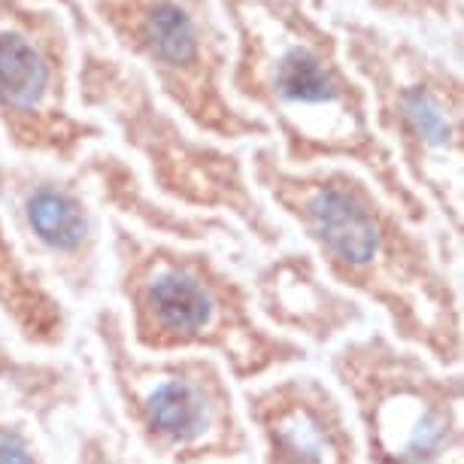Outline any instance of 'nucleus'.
Returning a JSON list of instances; mask_svg holds the SVG:
<instances>
[{
  "label": "nucleus",
  "mask_w": 464,
  "mask_h": 464,
  "mask_svg": "<svg viewBox=\"0 0 464 464\" xmlns=\"http://www.w3.org/2000/svg\"><path fill=\"white\" fill-rule=\"evenodd\" d=\"M274 450L279 464H340L343 452L319 410L306 404L283 407L274 419Z\"/></svg>",
  "instance_id": "obj_9"
},
{
  "label": "nucleus",
  "mask_w": 464,
  "mask_h": 464,
  "mask_svg": "<svg viewBox=\"0 0 464 464\" xmlns=\"http://www.w3.org/2000/svg\"><path fill=\"white\" fill-rule=\"evenodd\" d=\"M107 34L152 70L161 92L218 137L265 134L225 94L231 34L216 0H85Z\"/></svg>",
  "instance_id": "obj_2"
},
{
  "label": "nucleus",
  "mask_w": 464,
  "mask_h": 464,
  "mask_svg": "<svg viewBox=\"0 0 464 464\" xmlns=\"http://www.w3.org/2000/svg\"><path fill=\"white\" fill-rule=\"evenodd\" d=\"M258 177L340 274H376L404 240L398 218L349 170L288 173L265 152L258 159Z\"/></svg>",
  "instance_id": "obj_5"
},
{
  "label": "nucleus",
  "mask_w": 464,
  "mask_h": 464,
  "mask_svg": "<svg viewBox=\"0 0 464 464\" xmlns=\"http://www.w3.org/2000/svg\"><path fill=\"white\" fill-rule=\"evenodd\" d=\"M222 304L195 267L164 258L146 270L140 288V313L164 340H198L218 322Z\"/></svg>",
  "instance_id": "obj_7"
},
{
  "label": "nucleus",
  "mask_w": 464,
  "mask_h": 464,
  "mask_svg": "<svg viewBox=\"0 0 464 464\" xmlns=\"http://www.w3.org/2000/svg\"><path fill=\"white\" fill-rule=\"evenodd\" d=\"M0 464H37L22 437L0 434Z\"/></svg>",
  "instance_id": "obj_12"
},
{
  "label": "nucleus",
  "mask_w": 464,
  "mask_h": 464,
  "mask_svg": "<svg viewBox=\"0 0 464 464\" xmlns=\"http://www.w3.org/2000/svg\"><path fill=\"white\" fill-rule=\"evenodd\" d=\"M67 49L52 10L0 0V121L22 146L64 152L89 130L64 110Z\"/></svg>",
  "instance_id": "obj_4"
},
{
  "label": "nucleus",
  "mask_w": 464,
  "mask_h": 464,
  "mask_svg": "<svg viewBox=\"0 0 464 464\" xmlns=\"http://www.w3.org/2000/svg\"><path fill=\"white\" fill-rule=\"evenodd\" d=\"M371 6L398 19H446L452 13V0H371Z\"/></svg>",
  "instance_id": "obj_11"
},
{
  "label": "nucleus",
  "mask_w": 464,
  "mask_h": 464,
  "mask_svg": "<svg viewBox=\"0 0 464 464\" xmlns=\"http://www.w3.org/2000/svg\"><path fill=\"white\" fill-rule=\"evenodd\" d=\"M24 216H28V225L37 234V240L58 252L80 249L82 240L89 237L85 207L58 186L34 188L24 200Z\"/></svg>",
  "instance_id": "obj_10"
},
{
  "label": "nucleus",
  "mask_w": 464,
  "mask_h": 464,
  "mask_svg": "<svg viewBox=\"0 0 464 464\" xmlns=\"http://www.w3.org/2000/svg\"><path fill=\"white\" fill-rule=\"evenodd\" d=\"M140 410L159 440L177 450H198L216 431L218 404L200 376L161 371L140 385Z\"/></svg>",
  "instance_id": "obj_8"
},
{
  "label": "nucleus",
  "mask_w": 464,
  "mask_h": 464,
  "mask_svg": "<svg viewBox=\"0 0 464 464\" xmlns=\"http://www.w3.org/2000/svg\"><path fill=\"white\" fill-rule=\"evenodd\" d=\"M237 43L231 85L285 134L292 161L353 159L410 200L367 116V94L340 55V37L306 0H218Z\"/></svg>",
  "instance_id": "obj_1"
},
{
  "label": "nucleus",
  "mask_w": 464,
  "mask_h": 464,
  "mask_svg": "<svg viewBox=\"0 0 464 464\" xmlns=\"http://www.w3.org/2000/svg\"><path fill=\"white\" fill-rule=\"evenodd\" d=\"M82 85L89 103L116 110L112 116L128 128V140H134L155 161V170L168 188L200 204L249 207L234 159L182 137L177 125L152 103L149 85L140 80L137 70H128L110 55L85 52Z\"/></svg>",
  "instance_id": "obj_6"
},
{
  "label": "nucleus",
  "mask_w": 464,
  "mask_h": 464,
  "mask_svg": "<svg viewBox=\"0 0 464 464\" xmlns=\"http://www.w3.org/2000/svg\"><path fill=\"white\" fill-rule=\"evenodd\" d=\"M346 61L373 85L382 125L401 140L407 164L437 195L459 191L461 159V82L446 61L428 55L410 37L337 19Z\"/></svg>",
  "instance_id": "obj_3"
},
{
  "label": "nucleus",
  "mask_w": 464,
  "mask_h": 464,
  "mask_svg": "<svg viewBox=\"0 0 464 464\" xmlns=\"http://www.w3.org/2000/svg\"><path fill=\"white\" fill-rule=\"evenodd\" d=\"M322 4H325V0H313V6H322Z\"/></svg>",
  "instance_id": "obj_13"
}]
</instances>
